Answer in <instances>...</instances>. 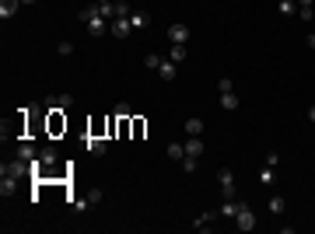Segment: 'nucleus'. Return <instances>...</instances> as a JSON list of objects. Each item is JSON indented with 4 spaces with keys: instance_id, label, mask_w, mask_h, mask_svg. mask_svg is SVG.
Listing matches in <instances>:
<instances>
[{
    "instance_id": "f257e3e1",
    "label": "nucleus",
    "mask_w": 315,
    "mask_h": 234,
    "mask_svg": "<svg viewBox=\"0 0 315 234\" xmlns=\"http://www.w3.org/2000/svg\"><path fill=\"white\" fill-rule=\"evenodd\" d=\"M28 175H32V164H28V161H21V157L0 164V178H14V182H21V178H28Z\"/></svg>"
},
{
    "instance_id": "f03ea898",
    "label": "nucleus",
    "mask_w": 315,
    "mask_h": 234,
    "mask_svg": "<svg viewBox=\"0 0 315 234\" xmlns=\"http://www.w3.org/2000/svg\"><path fill=\"white\" fill-rule=\"evenodd\" d=\"M235 227H238V231H252V227H256V213H252V206H249V203H245L242 210H238V213H235Z\"/></svg>"
},
{
    "instance_id": "7ed1b4c3",
    "label": "nucleus",
    "mask_w": 315,
    "mask_h": 234,
    "mask_svg": "<svg viewBox=\"0 0 315 234\" xmlns=\"http://www.w3.org/2000/svg\"><path fill=\"white\" fill-rule=\"evenodd\" d=\"M217 185H220V196H224V199L235 196V175H231V168H220L217 172Z\"/></svg>"
},
{
    "instance_id": "20e7f679",
    "label": "nucleus",
    "mask_w": 315,
    "mask_h": 234,
    "mask_svg": "<svg viewBox=\"0 0 315 234\" xmlns=\"http://www.w3.org/2000/svg\"><path fill=\"white\" fill-rule=\"evenodd\" d=\"M46 129H49V137H60L63 129H67V119H63V112H46Z\"/></svg>"
},
{
    "instance_id": "39448f33",
    "label": "nucleus",
    "mask_w": 315,
    "mask_h": 234,
    "mask_svg": "<svg viewBox=\"0 0 315 234\" xmlns=\"http://www.w3.org/2000/svg\"><path fill=\"white\" fill-rule=\"evenodd\" d=\"M46 109H49V112H67V109H74V94H53V98L46 102Z\"/></svg>"
},
{
    "instance_id": "423d86ee",
    "label": "nucleus",
    "mask_w": 315,
    "mask_h": 234,
    "mask_svg": "<svg viewBox=\"0 0 315 234\" xmlns=\"http://www.w3.org/2000/svg\"><path fill=\"white\" fill-rule=\"evenodd\" d=\"M109 31H112L116 39H126V35L133 31V25H130V18H112V21H109Z\"/></svg>"
},
{
    "instance_id": "0eeeda50",
    "label": "nucleus",
    "mask_w": 315,
    "mask_h": 234,
    "mask_svg": "<svg viewBox=\"0 0 315 234\" xmlns=\"http://www.w3.org/2000/svg\"><path fill=\"white\" fill-rule=\"evenodd\" d=\"M220 213H200L196 220H193V231H214V220H217Z\"/></svg>"
},
{
    "instance_id": "6e6552de",
    "label": "nucleus",
    "mask_w": 315,
    "mask_h": 234,
    "mask_svg": "<svg viewBox=\"0 0 315 234\" xmlns=\"http://www.w3.org/2000/svg\"><path fill=\"white\" fill-rule=\"evenodd\" d=\"M242 206H245L242 199H235V196H231V199H224V206H220L217 213H220V217H228V220H235V213H238Z\"/></svg>"
},
{
    "instance_id": "1a4fd4ad",
    "label": "nucleus",
    "mask_w": 315,
    "mask_h": 234,
    "mask_svg": "<svg viewBox=\"0 0 315 234\" xmlns=\"http://www.w3.org/2000/svg\"><path fill=\"white\" fill-rule=\"evenodd\" d=\"M168 42L186 46V42H189V28H186V25H172V28H168Z\"/></svg>"
},
{
    "instance_id": "9d476101",
    "label": "nucleus",
    "mask_w": 315,
    "mask_h": 234,
    "mask_svg": "<svg viewBox=\"0 0 315 234\" xmlns=\"http://www.w3.org/2000/svg\"><path fill=\"white\" fill-rule=\"evenodd\" d=\"M84 147H88V154H94V157H102V154H105V137H91V133H88V140H84Z\"/></svg>"
},
{
    "instance_id": "9b49d317",
    "label": "nucleus",
    "mask_w": 315,
    "mask_h": 234,
    "mask_svg": "<svg viewBox=\"0 0 315 234\" xmlns=\"http://www.w3.org/2000/svg\"><path fill=\"white\" fill-rule=\"evenodd\" d=\"M175 66H179V63H172V59H161V63H158V74H161V81H175Z\"/></svg>"
},
{
    "instance_id": "f8f14e48",
    "label": "nucleus",
    "mask_w": 315,
    "mask_h": 234,
    "mask_svg": "<svg viewBox=\"0 0 315 234\" xmlns=\"http://www.w3.org/2000/svg\"><path fill=\"white\" fill-rule=\"evenodd\" d=\"M18 7H21V0H0V18L7 21V18H14L18 14Z\"/></svg>"
},
{
    "instance_id": "ddd939ff",
    "label": "nucleus",
    "mask_w": 315,
    "mask_h": 234,
    "mask_svg": "<svg viewBox=\"0 0 315 234\" xmlns=\"http://www.w3.org/2000/svg\"><path fill=\"white\" fill-rule=\"evenodd\" d=\"M18 157H21V161H35V157H39V150H35V147L28 144V140H21V144H18Z\"/></svg>"
},
{
    "instance_id": "4468645a",
    "label": "nucleus",
    "mask_w": 315,
    "mask_h": 234,
    "mask_svg": "<svg viewBox=\"0 0 315 234\" xmlns=\"http://www.w3.org/2000/svg\"><path fill=\"white\" fill-rule=\"evenodd\" d=\"M105 31H109V21H105L102 14H98V18H91V21H88V35H105Z\"/></svg>"
},
{
    "instance_id": "2eb2a0df",
    "label": "nucleus",
    "mask_w": 315,
    "mask_h": 234,
    "mask_svg": "<svg viewBox=\"0 0 315 234\" xmlns=\"http://www.w3.org/2000/svg\"><path fill=\"white\" fill-rule=\"evenodd\" d=\"M220 109L235 112V109H238V94H235V91H224V94H220Z\"/></svg>"
},
{
    "instance_id": "dca6fc26",
    "label": "nucleus",
    "mask_w": 315,
    "mask_h": 234,
    "mask_svg": "<svg viewBox=\"0 0 315 234\" xmlns=\"http://www.w3.org/2000/svg\"><path fill=\"white\" fill-rule=\"evenodd\" d=\"M98 14H102V11H98V4H88V7H81V11H77V18H81L84 25H88L91 18H98Z\"/></svg>"
},
{
    "instance_id": "f3484780",
    "label": "nucleus",
    "mask_w": 315,
    "mask_h": 234,
    "mask_svg": "<svg viewBox=\"0 0 315 234\" xmlns=\"http://www.w3.org/2000/svg\"><path fill=\"white\" fill-rule=\"evenodd\" d=\"M186 56H189V49H186V46H179V42H172V53H168V59H172V63H182Z\"/></svg>"
},
{
    "instance_id": "a211bd4d",
    "label": "nucleus",
    "mask_w": 315,
    "mask_h": 234,
    "mask_svg": "<svg viewBox=\"0 0 315 234\" xmlns=\"http://www.w3.org/2000/svg\"><path fill=\"white\" fill-rule=\"evenodd\" d=\"M186 133L189 137H200V133H203V119H196V116L186 119Z\"/></svg>"
},
{
    "instance_id": "6ab92c4d",
    "label": "nucleus",
    "mask_w": 315,
    "mask_h": 234,
    "mask_svg": "<svg viewBox=\"0 0 315 234\" xmlns=\"http://www.w3.org/2000/svg\"><path fill=\"white\" fill-rule=\"evenodd\" d=\"M168 157L172 161H182L186 157V144H168Z\"/></svg>"
},
{
    "instance_id": "aec40b11",
    "label": "nucleus",
    "mask_w": 315,
    "mask_h": 234,
    "mask_svg": "<svg viewBox=\"0 0 315 234\" xmlns=\"http://www.w3.org/2000/svg\"><path fill=\"white\" fill-rule=\"evenodd\" d=\"M130 25H133V28H144V25H147V14H144V11H130Z\"/></svg>"
},
{
    "instance_id": "412c9836",
    "label": "nucleus",
    "mask_w": 315,
    "mask_h": 234,
    "mask_svg": "<svg viewBox=\"0 0 315 234\" xmlns=\"http://www.w3.org/2000/svg\"><path fill=\"white\" fill-rule=\"evenodd\" d=\"M14 189H18L14 178H0V196H14Z\"/></svg>"
},
{
    "instance_id": "4be33fe9",
    "label": "nucleus",
    "mask_w": 315,
    "mask_h": 234,
    "mask_svg": "<svg viewBox=\"0 0 315 234\" xmlns=\"http://www.w3.org/2000/svg\"><path fill=\"white\" fill-rule=\"evenodd\" d=\"M130 126H133V137H144V133H147V122H144L140 116H133V119H130Z\"/></svg>"
},
{
    "instance_id": "5701e85b",
    "label": "nucleus",
    "mask_w": 315,
    "mask_h": 234,
    "mask_svg": "<svg viewBox=\"0 0 315 234\" xmlns=\"http://www.w3.org/2000/svg\"><path fill=\"white\" fill-rule=\"evenodd\" d=\"M277 7H280V14H287V18H291V14H298V0H280Z\"/></svg>"
},
{
    "instance_id": "b1692460",
    "label": "nucleus",
    "mask_w": 315,
    "mask_h": 234,
    "mask_svg": "<svg viewBox=\"0 0 315 234\" xmlns=\"http://www.w3.org/2000/svg\"><path fill=\"white\" fill-rule=\"evenodd\" d=\"M102 196H105L102 189H88V196H84V203H88V206H98V203H102Z\"/></svg>"
},
{
    "instance_id": "393cba45",
    "label": "nucleus",
    "mask_w": 315,
    "mask_h": 234,
    "mask_svg": "<svg viewBox=\"0 0 315 234\" xmlns=\"http://www.w3.org/2000/svg\"><path fill=\"white\" fill-rule=\"evenodd\" d=\"M284 196H270V213H284Z\"/></svg>"
},
{
    "instance_id": "a878e982",
    "label": "nucleus",
    "mask_w": 315,
    "mask_h": 234,
    "mask_svg": "<svg viewBox=\"0 0 315 234\" xmlns=\"http://www.w3.org/2000/svg\"><path fill=\"white\" fill-rule=\"evenodd\" d=\"M259 178H263V185H273V178H277V172H273V168L266 164V168L259 172Z\"/></svg>"
},
{
    "instance_id": "bb28decb",
    "label": "nucleus",
    "mask_w": 315,
    "mask_h": 234,
    "mask_svg": "<svg viewBox=\"0 0 315 234\" xmlns=\"http://www.w3.org/2000/svg\"><path fill=\"white\" fill-rule=\"evenodd\" d=\"M56 53H60V56H70V53H74V42H67V39H63L60 46H56Z\"/></svg>"
},
{
    "instance_id": "cd10ccee",
    "label": "nucleus",
    "mask_w": 315,
    "mask_h": 234,
    "mask_svg": "<svg viewBox=\"0 0 315 234\" xmlns=\"http://www.w3.org/2000/svg\"><path fill=\"white\" fill-rule=\"evenodd\" d=\"M158 63H161V56H154V53L144 56V66H151V70H158Z\"/></svg>"
},
{
    "instance_id": "c85d7f7f",
    "label": "nucleus",
    "mask_w": 315,
    "mask_h": 234,
    "mask_svg": "<svg viewBox=\"0 0 315 234\" xmlns=\"http://www.w3.org/2000/svg\"><path fill=\"white\" fill-rule=\"evenodd\" d=\"M298 14H301L305 21H315V7H298Z\"/></svg>"
},
{
    "instance_id": "c756f323",
    "label": "nucleus",
    "mask_w": 315,
    "mask_h": 234,
    "mask_svg": "<svg viewBox=\"0 0 315 234\" xmlns=\"http://www.w3.org/2000/svg\"><path fill=\"white\" fill-rule=\"evenodd\" d=\"M116 116H133V109H130L126 102H119V105H116Z\"/></svg>"
},
{
    "instance_id": "7c9ffc66",
    "label": "nucleus",
    "mask_w": 315,
    "mask_h": 234,
    "mask_svg": "<svg viewBox=\"0 0 315 234\" xmlns=\"http://www.w3.org/2000/svg\"><path fill=\"white\" fill-rule=\"evenodd\" d=\"M277 161H280V154H277V150H270V154H266V164H270V168H277Z\"/></svg>"
},
{
    "instance_id": "2f4dec72",
    "label": "nucleus",
    "mask_w": 315,
    "mask_h": 234,
    "mask_svg": "<svg viewBox=\"0 0 315 234\" xmlns=\"http://www.w3.org/2000/svg\"><path fill=\"white\" fill-rule=\"evenodd\" d=\"M217 91H220V94H224V91H231V81H228V77H220V81H217Z\"/></svg>"
},
{
    "instance_id": "473e14b6",
    "label": "nucleus",
    "mask_w": 315,
    "mask_h": 234,
    "mask_svg": "<svg viewBox=\"0 0 315 234\" xmlns=\"http://www.w3.org/2000/svg\"><path fill=\"white\" fill-rule=\"evenodd\" d=\"M305 116H308V122H312V126H315V105H312V109H308V112H305Z\"/></svg>"
},
{
    "instance_id": "72a5a7b5",
    "label": "nucleus",
    "mask_w": 315,
    "mask_h": 234,
    "mask_svg": "<svg viewBox=\"0 0 315 234\" xmlns=\"http://www.w3.org/2000/svg\"><path fill=\"white\" fill-rule=\"evenodd\" d=\"M298 7H315V0H298Z\"/></svg>"
},
{
    "instance_id": "f704fd0d",
    "label": "nucleus",
    "mask_w": 315,
    "mask_h": 234,
    "mask_svg": "<svg viewBox=\"0 0 315 234\" xmlns=\"http://www.w3.org/2000/svg\"><path fill=\"white\" fill-rule=\"evenodd\" d=\"M305 42H308V49H315V31L308 35V39H305Z\"/></svg>"
},
{
    "instance_id": "c9c22d12",
    "label": "nucleus",
    "mask_w": 315,
    "mask_h": 234,
    "mask_svg": "<svg viewBox=\"0 0 315 234\" xmlns=\"http://www.w3.org/2000/svg\"><path fill=\"white\" fill-rule=\"evenodd\" d=\"M21 4H39V0H21Z\"/></svg>"
}]
</instances>
